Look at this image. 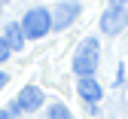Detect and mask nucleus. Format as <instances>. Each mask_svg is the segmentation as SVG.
<instances>
[{"label":"nucleus","instance_id":"nucleus-1","mask_svg":"<svg viewBox=\"0 0 128 119\" xmlns=\"http://www.w3.org/2000/svg\"><path fill=\"white\" fill-rule=\"evenodd\" d=\"M98 40L94 37H86L82 43H79L76 55H73V73L76 76H94V70H98Z\"/></svg>","mask_w":128,"mask_h":119},{"label":"nucleus","instance_id":"nucleus-2","mask_svg":"<svg viewBox=\"0 0 128 119\" xmlns=\"http://www.w3.org/2000/svg\"><path fill=\"white\" fill-rule=\"evenodd\" d=\"M22 31H24V40H40L46 37V34L52 31V12L49 9H28L24 12V19H22Z\"/></svg>","mask_w":128,"mask_h":119},{"label":"nucleus","instance_id":"nucleus-3","mask_svg":"<svg viewBox=\"0 0 128 119\" xmlns=\"http://www.w3.org/2000/svg\"><path fill=\"white\" fill-rule=\"evenodd\" d=\"M125 28H128V9L125 6H110V9H104V15H101V31L104 34L116 37V34H122Z\"/></svg>","mask_w":128,"mask_h":119},{"label":"nucleus","instance_id":"nucleus-4","mask_svg":"<svg viewBox=\"0 0 128 119\" xmlns=\"http://www.w3.org/2000/svg\"><path fill=\"white\" fill-rule=\"evenodd\" d=\"M76 15H79V3H73V0H64V3H58L55 12H52V28H55V31L70 28V25L76 22Z\"/></svg>","mask_w":128,"mask_h":119},{"label":"nucleus","instance_id":"nucleus-5","mask_svg":"<svg viewBox=\"0 0 128 119\" xmlns=\"http://www.w3.org/2000/svg\"><path fill=\"white\" fill-rule=\"evenodd\" d=\"M15 104L22 107V113H34L43 107V89L40 86H24L18 92V98H15Z\"/></svg>","mask_w":128,"mask_h":119},{"label":"nucleus","instance_id":"nucleus-6","mask_svg":"<svg viewBox=\"0 0 128 119\" xmlns=\"http://www.w3.org/2000/svg\"><path fill=\"white\" fill-rule=\"evenodd\" d=\"M76 92H79V98L86 101V104H98V101L104 98V89H101V82L94 79V76H79V82H76Z\"/></svg>","mask_w":128,"mask_h":119},{"label":"nucleus","instance_id":"nucleus-7","mask_svg":"<svg viewBox=\"0 0 128 119\" xmlns=\"http://www.w3.org/2000/svg\"><path fill=\"white\" fill-rule=\"evenodd\" d=\"M3 40L9 43L12 52H18V49L24 46V31H22V25H18V22H9L6 31H3Z\"/></svg>","mask_w":128,"mask_h":119},{"label":"nucleus","instance_id":"nucleus-8","mask_svg":"<svg viewBox=\"0 0 128 119\" xmlns=\"http://www.w3.org/2000/svg\"><path fill=\"white\" fill-rule=\"evenodd\" d=\"M49 119H70V110L64 104H52L49 107Z\"/></svg>","mask_w":128,"mask_h":119},{"label":"nucleus","instance_id":"nucleus-9","mask_svg":"<svg viewBox=\"0 0 128 119\" xmlns=\"http://www.w3.org/2000/svg\"><path fill=\"white\" fill-rule=\"evenodd\" d=\"M9 55H12V49H9V43H6L3 37H0V61H6Z\"/></svg>","mask_w":128,"mask_h":119},{"label":"nucleus","instance_id":"nucleus-10","mask_svg":"<svg viewBox=\"0 0 128 119\" xmlns=\"http://www.w3.org/2000/svg\"><path fill=\"white\" fill-rule=\"evenodd\" d=\"M6 113H9V116H18V113H22V107H18V104H15V101H12V104H9V110H6Z\"/></svg>","mask_w":128,"mask_h":119},{"label":"nucleus","instance_id":"nucleus-11","mask_svg":"<svg viewBox=\"0 0 128 119\" xmlns=\"http://www.w3.org/2000/svg\"><path fill=\"white\" fill-rule=\"evenodd\" d=\"M6 82H9V76H6L3 70H0V89H3V86H6Z\"/></svg>","mask_w":128,"mask_h":119},{"label":"nucleus","instance_id":"nucleus-12","mask_svg":"<svg viewBox=\"0 0 128 119\" xmlns=\"http://www.w3.org/2000/svg\"><path fill=\"white\" fill-rule=\"evenodd\" d=\"M110 6H128V0H110Z\"/></svg>","mask_w":128,"mask_h":119},{"label":"nucleus","instance_id":"nucleus-13","mask_svg":"<svg viewBox=\"0 0 128 119\" xmlns=\"http://www.w3.org/2000/svg\"><path fill=\"white\" fill-rule=\"evenodd\" d=\"M0 119H9V113H6V110H0Z\"/></svg>","mask_w":128,"mask_h":119},{"label":"nucleus","instance_id":"nucleus-14","mask_svg":"<svg viewBox=\"0 0 128 119\" xmlns=\"http://www.w3.org/2000/svg\"><path fill=\"white\" fill-rule=\"evenodd\" d=\"M0 3H9V0H0Z\"/></svg>","mask_w":128,"mask_h":119}]
</instances>
